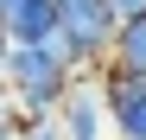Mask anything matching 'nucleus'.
<instances>
[{
    "instance_id": "nucleus-5",
    "label": "nucleus",
    "mask_w": 146,
    "mask_h": 140,
    "mask_svg": "<svg viewBox=\"0 0 146 140\" xmlns=\"http://www.w3.org/2000/svg\"><path fill=\"white\" fill-rule=\"evenodd\" d=\"M108 64H121V70H140V77H146V19H121Z\"/></svg>"
},
{
    "instance_id": "nucleus-3",
    "label": "nucleus",
    "mask_w": 146,
    "mask_h": 140,
    "mask_svg": "<svg viewBox=\"0 0 146 140\" xmlns=\"http://www.w3.org/2000/svg\"><path fill=\"white\" fill-rule=\"evenodd\" d=\"M102 96H108L114 140H146V77H140V70L102 64Z\"/></svg>"
},
{
    "instance_id": "nucleus-6",
    "label": "nucleus",
    "mask_w": 146,
    "mask_h": 140,
    "mask_svg": "<svg viewBox=\"0 0 146 140\" xmlns=\"http://www.w3.org/2000/svg\"><path fill=\"white\" fill-rule=\"evenodd\" d=\"M19 140H64L57 121H19Z\"/></svg>"
},
{
    "instance_id": "nucleus-2",
    "label": "nucleus",
    "mask_w": 146,
    "mask_h": 140,
    "mask_svg": "<svg viewBox=\"0 0 146 140\" xmlns=\"http://www.w3.org/2000/svg\"><path fill=\"white\" fill-rule=\"evenodd\" d=\"M57 134L64 140H108L114 121H108V96H102V70H83L70 83V96L57 108Z\"/></svg>"
},
{
    "instance_id": "nucleus-7",
    "label": "nucleus",
    "mask_w": 146,
    "mask_h": 140,
    "mask_svg": "<svg viewBox=\"0 0 146 140\" xmlns=\"http://www.w3.org/2000/svg\"><path fill=\"white\" fill-rule=\"evenodd\" d=\"M13 121H26V115H19V102H13V89H7V77H0V127H13Z\"/></svg>"
},
{
    "instance_id": "nucleus-1",
    "label": "nucleus",
    "mask_w": 146,
    "mask_h": 140,
    "mask_svg": "<svg viewBox=\"0 0 146 140\" xmlns=\"http://www.w3.org/2000/svg\"><path fill=\"white\" fill-rule=\"evenodd\" d=\"M0 77H7V89H13V102H19L26 121H57V108L70 96V83H76V70H70L64 51L44 38V45H7Z\"/></svg>"
},
{
    "instance_id": "nucleus-8",
    "label": "nucleus",
    "mask_w": 146,
    "mask_h": 140,
    "mask_svg": "<svg viewBox=\"0 0 146 140\" xmlns=\"http://www.w3.org/2000/svg\"><path fill=\"white\" fill-rule=\"evenodd\" d=\"M114 19H146V0H108Z\"/></svg>"
},
{
    "instance_id": "nucleus-4",
    "label": "nucleus",
    "mask_w": 146,
    "mask_h": 140,
    "mask_svg": "<svg viewBox=\"0 0 146 140\" xmlns=\"http://www.w3.org/2000/svg\"><path fill=\"white\" fill-rule=\"evenodd\" d=\"M0 32L7 45H44L57 32V0H0Z\"/></svg>"
},
{
    "instance_id": "nucleus-10",
    "label": "nucleus",
    "mask_w": 146,
    "mask_h": 140,
    "mask_svg": "<svg viewBox=\"0 0 146 140\" xmlns=\"http://www.w3.org/2000/svg\"><path fill=\"white\" fill-rule=\"evenodd\" d=\"M0 57H7V32H0Z\"/></svg>"
},
{
    "instance_id": "nucleus-9",
    "label": "nucleus",
    "mask_w": 146,
    "mask_h": 140,
    "mask_svg": "<svg viewBox=\"0 0 146 140\" xmlns=\"http://www.w3.org/2000/svg\"><path fill=\"white\" fill-rule=\"evenodd\" d=\"M0 140H19V121H13V127H0Z\"/></svg>"
}]
</instances>
